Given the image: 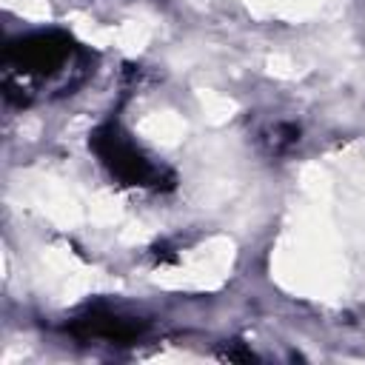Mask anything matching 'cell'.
<instances>
[{
  "label": "cell",
  "mask_w": 365,
  "mask_h": 365,
  "mask_svg": "<svg viewBox=\"0 0 365 365\" xmlns=\"http://www.w3.org/2000/svg\"><path fill=\"white\" fill-rule=\"evenodd\" d=\"M143 322L134 317H123L108 308H88L83 317L71 322V334L80 339H106V342H131L143 334Z\"/></svg>",
  "instance_id": "cell-3"
},
{
  "label": "cell",
  "mask_w": 365,
  "mask_h": 365,
  "mask_svg": "<svg viewBox=\"0 0 365 365\" xmlns=\"http://www.w3.org/2000/svg\"><path fill=\"white\" fill-rule=\"evenodd\" d=\"M74 54L71 37L60 31H40L29 34L6 48V77H20V80H46L60 74Z\"/></svg>",
  "instance_id": "cell-2"
},
{
  "label": "cell",
  "mask_w": 365,
  "mask_h": 365,
  "mask_svg": "<svg viewBox=\"0 0 365 365\" xmlns=\"http://www.w3.org/2000/svg\"><path fill=\"white\" fill-rule=\"evenodd\" d=\"M91 151L108 168L114 180L137 188H165L171 185V174L151 160L117 123H103L91 134Z\"/></svg>",
  "instance_id": "cell-1"
}]
</instances>
